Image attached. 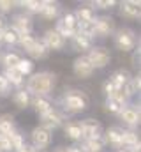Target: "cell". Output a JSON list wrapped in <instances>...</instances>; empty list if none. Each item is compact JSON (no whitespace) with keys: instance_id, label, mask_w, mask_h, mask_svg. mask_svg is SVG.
<instances>
[{"instance_id":"83f0119b","label":"cell","mask_w":141,"mask_h":152,"mask_svg":"<svg viewBox=\"0 0 141 152\" xmlns=\"http://www.w3.org/2000/svg\"><path fill=\"white\" fill-rule=\"evenodd\" d=\"M20 75L23 76H30L32 75V71H34V62L30 60V58H20V62H18V66L14 67Z\"/></svg>"},{"instance_id":"d6986e66","label":"cell","mask_w":141,"mask_h":152,"mask_svg":"<svg viewBox=\"0 0 141 152\" xmlns=\"http://www.w3.org/2000/svg\"><path fill=\"white\" fill-rule=\"evenodd\" d=\"M30 101H32V96L25 90V88H18L14 94H12V103L20 108V110H25L30 106Z\"/></svg>"},{"instance_id":"2e32d148","label":"cell","mask_w":141,"mask_h":152,"mask_svg":"<svg viewBox=\"0 0 141 152\" xmlns=\"http://www.w3.org/2000/svg\"><path fill=\"white\" fill-rule=\"evenodd\" d=\"M122 149H140V136L132 129H122Z\"/></svg>"},{"instance_id":"ee69618b","label":"cell","mask_w":141,"mask_h":152,"mask_svg":"<svg viewBox=\"0 0 141 152\" xmlns=\"http://www.w3.org/2000/svg\"><path fill=\"white\" fill-rule=\"evenodd\" d=\"M55 152H65V151L64 149H58V151H55Z\"/></svg>"},{"instance_id":"52a82bcc","label":"cell","mask_w":141,"mask_h":152,"mask_svg":"<svg viewBox=\"0 0 141 152\" xmlns=\"http://www.w3.org/2000/svg\"><path fill=\"white\" fill-rule=\"evenodd\" d=\"M79 127H81V136L83 140H90V138H97V136H102V127L99 124V120L95 118H85L79 122Z\"/></svg>"},{"instance_id":"74e56055","label":"cell","mask_w":141,"mask_h":152,"mask_svg":"<svg viewBox=\"0 0 141 152\" xmlns=\"http://www.w3.org/2000/svg\"><path fill=\"white\" fill-rule=\"evenodd\" d=\"M14 5H16V2H12V0H0V12H9L14 9Z\"/></svg>"},{"instance_id":"3957f363","label":"cell","mask_w":141,"mask_h":152,"mask_svg":"<svg viewBox=\"0 0 141 152\" xmlns=\"http://www.w3.org/2000/svg\"><path fill=\"white\" fill-rule=\"evenodd\" d=\"M86 60L90 62V66L95 69H104L106 66L111 62V53L109 50L104 48V46H92L88 51H86Z\"/></svg>"},{"instance_id":"484cf974","label":"cell","mask_w":141,"mask_h":152,"mask_svg":"<svg viewBox=\"0 0 141 152\" xmlns=\"http://www.w3.org/2000/svg\"><path fill=\"white\" fill-rule=\"evenodd\" d=\"M48 53H49V50L46 48V44L41 41V39H37V42H35V46L28 51V55L32 57V58H37V60H41V58H46L48 57Z\"/></svg>"},{"instance_id":"f546056e","label":"cell","mask_w":141,"mask_h":152,"mask_svg":"<svg viewBox=\"0 0 141 152\" xmlns=\"http://www.w3.org/2000/svg\"><path fill=\"white\" fill-rule=\"evenodd\" d=\"M9 140H11V147H12V151H20V149H23L25 147V136L20 133V131H12L11 134H9Z\"/></svg>"},{"instance_id":"6da1fadb","label":"cell","mask_w":141,"mask_h":152,"mask_svg":"<svg viewBox=\"0 0 141 152\" xmlns=\"http://www.w3.org/2000/svg\"><path fill=\"white\" fill-rule=\"evenodd\" d=\"M57 85V75L49 71L34 73L27 80V92L34 97H48Z\"/></svg>"},{"instance_id":"8d00e7d4","label":"cell","mask_w":141,"mask_h":152,"mask_svg":"<svg viewBox=\"0 0 141 152\" xmlns=\"http://www.w3.org/2000/svg\"><path fill=\"white\" fill-rule=\"evenodd\" d=\"M12 147H11V140L9 136H0V152H11Z\"/></svg>"},{"instance_id":"4316f807","label":"cell","mask_w":141,"mask_h":152,"mask_svg":"<svg viewBox=\"0 0 141 152\" xmlns=\"http://www.w3.org/2000/svg\"><path fill=\"white\" fill-rule=\"evenodd\" d=\"M0 37H2V42H5V44H18V32L12 28V27H5L2 32H0Z\"/></svg>"},{"instance_id":"7a4b0ae2","label":"cell","mask_w":141,"mask_h":152,"mask_svg":"<svg viewBox=\"0 0 141 152\" xmlns=\"http://www.w3.org/2000/svg\"><path fill=\"white\" fill-rule=\"evenodd\" d=\"M113 41H115V46H116L120 51H124V53L132 51V50L136 48V42H138V39H136V32H134L132 28H127V27L115 30V34H113Z\"/></svg>"},{"instance_id":"30bf717a","label":"cell","mask_w":141,"mask_h":152,"mask_svg":"<svg viewBox=\"0 0 141 152\" xmlns=\"http://www.w3.org/2000/svg\"><path fill=\"white\" fill-rule=\"evenodd\" d=\"M44 44H46V48L51 51H60L62 48H64V44H65V39L62 37L55 28H48L46 32H44V36H42V39H41Z\"/></svg>"},{"instance_id":"b9f144b4","label":"cell","mask_w":141,"mask_h":152,"mask_svg":"<svg viewBox=\"0 0 141 152\" xmlns=\"http://www.w3.org/2000/svg\"><path fill=\"white\" fill-rule=\"evenodd\" d=\"M5 27H7V25H5V20H4V16L0 14V32H2V30H4Z\"/></svg>"},{"instance_id":"8fae6325","label":"cell","mask_w":141,"mask_h":152,"mask_svg":"<svg viewBox=\"0 0 141 152\" xmlns=\"http://www.w3.org/2000/svg\"><path fill=\"white\" fill-rule=\"evenodd\" d=\"M51 143V131L37 126L32 129V145L39 151H44L48 145Z\"/></svg>"},{"instance_id":"ba28073f","label":"cell","mask_w":141,"mask_h":152,"mask_svg":"<svg viewBox=\"0 0 141 152\" xmlns=\"http://www.w3.org/2000/svg\"><path fill=\"white\" fill-rule=\"evenodd\" d=\"M39 120H41V124H39L41 127H44V129H48V131H53V129H57V127L62 126L64 117H62L60 112H57L55 108H51L49 112H46L44 115H41Z\"/></svg>"},{"instance_id":"d6a6232c","label":"cell","mask_w":141,"mask_h":152,"mask_svg":"<svg viewBox=\"0 0 141 152\" xmlns=\"http://www.w3.org/2000/svg\"><path fill=\"white\" fill-rule=\"evenodd\" d=\"M60 20H62V23H64L67 28H70V30H78V23H76V18H74L72 12H65L64 18H60Z\"/></svg>"},{"instance_id":"ac0fdd59","label":"cell","mask_w":141,"mask_h":152,"mask_svg":"<svg viewBox=\"0 0 141 152\" xmlns=\"http://www.w3.org/2000/svg\"><path fill=\"white\" fill-rule=\"evenodd\" d=\"M72 41V48L76 50V51H88L90 48H92V39L86 37L85 34H81V32H78L76 30V34L70 37Z\"/></svg>"},{"instance_id":"9c48e42d","label":"cell","mask_w":141,"mask_h":152,"mask_svg":"<svg viewBox=\"0 0 141 152\" xmlns=\"http://www.w3.org/2000/svg\"><path fill=\"white\" fill-rule=\"evenodd\" d=\"M11 27L18 32V36H30L34 30V21L28 14H16Z\"/></svg>"},{"instance_id":"7bdbcfd3","label":"cell","mask_w":141,"mask_h":152,"mask_svg":"<svg viewBox=\"0 0 141 152\" xmlns=\"http://www.w3.org/2000/svg\"><path fill=\"white\" fill-rule=\"evenodd\" d=\"M116 152H140V149H131V151L129 149H118Z\"/></svg>"},{"instance_id":"4dcf8cb0","label":"cell","mask_w":141,"mask_h":152,"mask_svg":"<svg viewBox=\"0 0 141 152\" xmlns=\"http://www.w3.org/2000/svg\"><path fill=\"white\" fill-rule=\"evenodd\" d=\"M35 42H37V37H34L32 34H30V36H20V39H18V44H20L27 53L35 46Z\"/></svg>"},{"instance_id":"5bb4252c","label":"cell","mask_w":141,"mask_h":152,"mask_svg":"<svg viewBox=\"0 0 141 152\" xmlns=\"http://www.w3.org/2000/svg\"><path fill=\"white\" fill-rule=\"evenodd\" d=\"M60 12V5L58 2H53V0H44L41 2V9H39V14L46 20H55Z\"/></svg>"},{"instance_id":"f1b7e54d","label":"cell","mask_w":141,"mask_h":152,"mask_svg":"<svg viewBox=\"0 0 141 152\" xmlns=\"http://www.w3.org/2000/svg\"><path fill=\"white\" fill-rule=\"evenodd\" d=\"M20 55L18 53H14V51H7L4 57H2V66L5 67V69H14L16 66H18V62H20Z\"/></svg>"},{"instance_id":"60d3db41","label":"cell","mask_w":141,"mask_h":152,"mask_svg":"<svg viewBox=\"0 0 141 152\" xmlns=\"http://www.w3.org/2000/svg\"><path fill=\"white\" fill-rule=\"evenodd\" d=\"M65 152H83L79 147H76V145H70V147H67V149H64Z\"/></svg>"},{"instance_id":"d590c367","label":"cell","mask_w":141,"mask_h":152,"mask_svg":"<svg viewBox=\"0 0 141 152\" xmlns=\"http://www.w3.org/2000/svg\"><path fill=\"white\" fill-rule=\"evenodd\" d=\"M116 90H118V88H116V87H115V85H113V83H111L109 80L102 83V92H104L108 97H111V96H113V94H115Z\"/></svg>"},{"instance_id":"277c9868","label":"cell","mask_w":141,"mask_h":152,"mask_svg":"<svg viewBox=\"0 0 141 152\" xmlns=\"http://www.w3.org/2000/svg\"><path fill=\"white\" fill-rule=\"evenodd\" d=\"M62 104H64V108H65L67 112H70V113H79V112H85V110H86L88 101H86V97H85L83 94H79L78 90H69V92L64 94Z\"/></svg>"},{"instance_id":"44dd1931","label":"cell","mask_w":141,"mask_h":152,"mask_svg":"<svg viewBox=\"0 0 141 152\" xmlns=\"http://www.w3.org/2000/svg\"><path fill=\"white\" fill-rule=\"evenodd\" d=\"M64 133H65V136H67L69 140H72V142H79V140H83L79 122H74V120L67 122V124L64 126Z\"/></svg>"},{"instance_id":"7402d4cb","label":"cell","mask_w":141,"mask_h":152,"mask_svg":"<svg viewBox=\"0 0 141 152\" xmlns=\"http://www.w3.org/2000/svg\"><path fill=\"white\" fill-rule=\"evenodd\" d=\"M30 104L34 106L35 113L39 115H44L46 112H49L53 106H51V101H49V97H34L32 101H30Z\"/></svg>"},{"instance_id":"ab89813d","label":"cell","mask_w":141,"mask_h":152,"mask_svg":"<svg viewBox=\"0 0 141 152\" xmlns=\"http://www.w3.org/2000/svg\"><path fill=\"white\" fill-rule=\"evenodd\" d=\"M18 152H42V151L35 149L34 145H27V143H25V147H23V149H20Z\"/></svg>"},{"instance_id":"e575fe53","label":"cell","mask_w":141,"mask_h":152,"mask_svg":"<svg viewBox=\"0 0 141 152\" xmlns=\"http://www.w3.org/2000/svg\"><path fill=\"white\" fill-rule=\"evenodd\" d=\"M106 106H108V110H109L111 113H116V115L120 113V110L124 108L122 104H118V103H116L115 99H111V97H108V101H106Z\"/></svg>"},{"instance_id":"cb8c5ba5","label":"cell","mask_w":141,"mask_h":152,"mask_svg":"<svg viewBox=\"0 0 141 152\" xmlns=\"http://www.w3.org/2000/svg\"><path fill=\"white\" fill-rule=\"evenodd\" d=\"M14 131V117L9 113L0 117V136H9Z\"/></svg>"},{"instance_id":"1f68e13d","label":"cell","mask_w":141,"mask_h":152,"mask_svg":"<svg viewBox=\"0 0 141 152\" xmlns=\"http://www.w3.org/2000/svg\"><path fill=\"white\" fill-rule=\"evenodd\" d=\"M20 5H23L28 12H39L41 9V2L39 0H23V2H18Z\"/></svg>"},{"instance_id":"5b68a950","label":"cell","mask_w":141,"mask_h":152,"mask_svg":"<svg viewBox=\"0 0 141 152\" xmlns=\"http://www.w3.org/2000/svg\"><path fill=\"white\" fill-rule=\"evenodd\" d=\"M115 20L111 16H101L94 21V37H109L115 34Z\"/></svg>"},{"instance_id":"603a6c76","label":"cell","mask_w":141,"mask_h":152,"mask_svg":"<svg viewBox=\"0 0 141 152\" xmlns=\"http://www.w3.org/2000/svg\"><path fill=\"white\" fill-rule=\"evenodd\" d=\"M129 80H131V76H129V73H127L125 69H118V71H115V73L111 75V78H109V81H111L116 88H124V87L129 83Z\"/></svg>"},{"instance_id":"836d02e7","label":"cell","mask_w":141,"mask_h":152,"mask_svg":"<svg viewBox=\"0 0 141 152\" xmlns=\"http://www.w3.org/2000/svg\"><path fill=\"white\" fill-rule=\"evenodd\" d=\"M11 88H12V87H11V83L5 80V76L0 75V96H2V97H7V96L11 94Z\"/></svg>"},{"instance_id":"4fadbf2b","label":"cell","mask_w":141,"mask_h":152,"mask_svg":"<svg viewBox=\"0 0 141 152\" xmlns=\"http://www.w3.org/2000/svg\"><path fill=\"white\" fill-rule=\"evenodd\" d=\"M102 142H104V145H111L113 149H122V129L120 127H109V129H106L104 136H102Z\"/></svg>"},{"instance_id":"7c38bea8","label":"cell","mask_w":141,"mask_h":152,"mask_svg":"<svg viewBox=\"0 0 141 152\" xmlns=\"http://www.w3.org/2000/svg\"><path fill=\"white\" fill-rule=\"evenodd\" d=\"M72 73L78 78H81V80H86V78H90V76L94 75V67L90 66V62L86 60V57L81 55V57H78L72 62Z\"/></svg>"},{"instance_id":"d4e9b609","label":"cell","mask_w":141,"mask_h":152,"mask_svg":"<svg viewBox=\"0 0 141 152\" xmlns=\"http://www.w3.org/2000/svg\"><path fill=\"white\" fill-rule=\"evenodd\" d=\"M4 76H5V80L11 83V87H18V88H21V85L25 83V78L20 75L16 69H5V71H4Z\"/></svg>"},{"instance_id":"e0dca14e","label":"cell","mask_w":141,"mask_h":152,"mask_svg":"<svg viewBox=\"0 0 141 152\" xmlns=\"http://www.w3.org/2000/svg\"><path fill=\"white\" fill-rule=\"evenodd\" d=\"M120 14L125 16V18H140L141 14L140 2H132V0L120 2Z\"/></svg>"},{"instance_id":"ffe728a7","label":"cell","mask_w":141,"mask_h":152,"mask_svg":"<svg viewBox=\"0 0 141 152\" xmlns=\"http://www.w3.org/2000/svg\"><path fill=\"white\" fill-rule=\"evenodd\" d=\"M83 152H102L104 151V142H102V136H97V138H90V140H83L81 147Z\"/></svg>"},{"instance_id":"8992f818","label":"cell","mask_w":141,"mask_h":152,"mask_svg":"<svg viewBox=\"0 0 141 152\" xmlns=\"http://www.w3.org/2000/svg\"><path fill=\"white\" fill-rule=\"evenodd\" d=\"M118 117H120V120H122L125 126L136 127V126L140 124V118H141L140 106H136V104H127V106H124V108L120 110Z\"/></svg>"},{"instance_id":"9a60e30c","label":"cell","mask_w":141,"mask_h":152,"mask_svg":"<svg viewBox=\"0 0 141 152\" xmlns=\"http://www.w3.org/2000/svg\"><path fill=\"white\" fill-rule=\"evenodd\" d=\"M74 18H76V23L78 25H86V23H94L95 21V11L92 7H78L74 12Z\"/></svg>"},{"instance_id":"f35d334b","label":"cell","mask_w":141,"mask_h":152,"mask_svg":"<svg viewBox=\"0 0 141 152\" xmlns=\"http://www.w3.org/2000/svg\"><path fill=\"white\" fill-rule=\"evenodd\" d=\"M94 5H97L99 9H111L116 5V2L115 0H97V2H94Z\"/></svg>"}]
</instances>
